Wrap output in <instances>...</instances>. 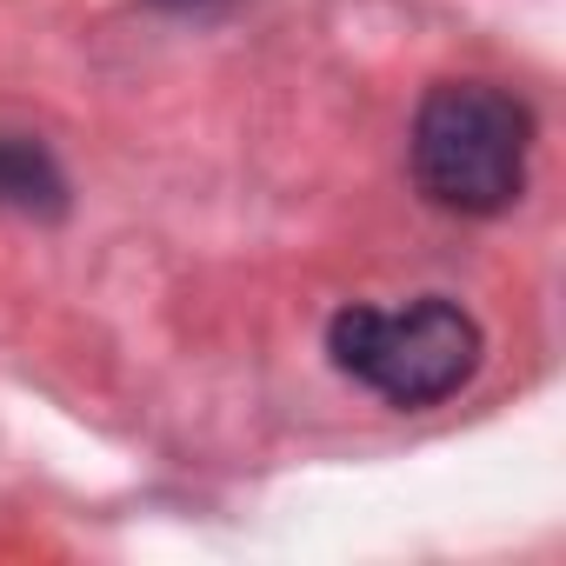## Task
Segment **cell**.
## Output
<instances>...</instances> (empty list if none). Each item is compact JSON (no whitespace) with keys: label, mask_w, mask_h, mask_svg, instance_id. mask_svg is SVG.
Wrapping results in <instances>:
<instances>
[{"label":"cell","mask_w":566,"mask_h":566,"mask_svg":"<svg viewBox=\"0 0 566 566\" xmlns=\"http://www.w3.org/2000/svg\"><path fill=\"white\" fill-rule=\"evenodd\" d=\"M533 114L486 81H440L413 114V180L447 213H506L526 187Z\"/></svg>","instance_id":"1"},{"label":"cell","mask_w":566,"mask_h":566,"mask_svg":"<svg viewBox=\"0 0 566 566\" xmlns=\"http://www.w3.org/2000/svg\"><path fill=\"white\" fill-rule=\"evenodd\" d=\"M334 367L374 387L394 407H433L460 394L480 367V327L453 301H413L400 314L380 307H347L327 327Z\"/></svg>","instance_id":"2"},{"label":"cell","mask_w":566,"mask_h":566,"mask_svg":"<svg viewBox=\"0 0 566 566\" xmlns=\"http://www.w3.org/2000/svg\"><path fill=\"white\" fill-rule=\"evenodd\" d=\"M0 207H14V213H61L67 207L61 167L21 134H0Z\"/></svg>","instance_id":"3"},{"label":"cell","mask_w":566,"mask_h":566,"mask_svg":"<svg viewBox=\"0 0 566 566\" xmlns=\"http://www.w3.org/2000/svg\"><path fill=\"white\" fill-rule=\"evenodd\" d=\"M154 8H174V14H187V8H213V0H154Z\"/></svg>","instance_id":"4"}]
</instances>
